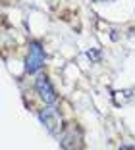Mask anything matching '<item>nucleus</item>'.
Instances as JSON below:
<instances>
[{
	"mask_svg": "<svg viewBox=\"0 0 135 150\" xmlns=\"http://www.w3.org/2000/svg\"><path fill=\"white\" fill-rule=\"evenodd\" d=\"M44 66V50L41 42H31L29 44V56H27L25 71L27 73H37Z\"/></svg>",
	"mask_w": 135,
	"mask_h": 150,
	"instance_id": "1",
	"label": "nucleus"
},
{
	"mask_svg": "<svg viewBox=\"0 0 135 150\" xmlns=\"http://www.w3.org/2000/svg\"><path fill=\"white\" fill-rule=\"evenodd\" d=\"M39 119L44 123V127L48 129V133L58 135V131H60V115H58V112L54 110V108H48V110L41 112Z\"/></svg>",
	"mask_w": 135,
	"mask_h": 150,
	"instance_id": "3",
	"label": "nucleus"
},
{
	"mask_svg": "<svg viewBox=\"0 0 135 150\" xmlns=\"http://www.w3.org/2000/svg\"><path fill=\"white\" fill-rule=\"evenodd\" d=\"M35 88H37V93H39V96L43 98L44 104H50V106L56 104L58 96H56V93H54V88H52V85H50L46 75H39V77H37Z\"/></svg>",
	"mask_w": 135,
	"mask_h": 150,
	"instance_id": "2",
	"label": "nucleus"
}]
</instances>
